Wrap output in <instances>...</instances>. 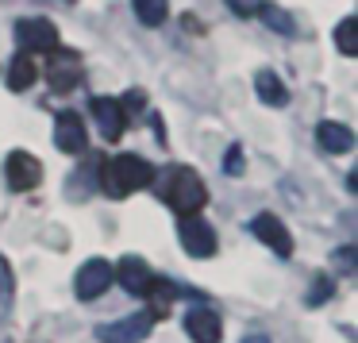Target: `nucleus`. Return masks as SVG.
<instances>
[{
    "label": "nucleus",
    "mask_w": 358,
    "mask_h": 343,
    "mask_svg": "<svg viewBox=\"0 0 358 343\" xmlns=\"http://www.w3.org/2000/svg\"><path fill=\"white\" fill-rule=\"evenodd\" d=\"M150 178H155V170L139 155H116L112 162H101V186L108 197H127L135 189L150 186Z\"/></svg>",
    "instance_id": "f257e3e1"
},
{
    "label": "nucleus",
    "mask_w": 358,
    "mask_h": 343,
    "mask_svg": "<svg viewBox=\"0 0 358 343\" xmlns=\"http://www.w3.org/2000/svg\"><path fill=\"white\" fill-rule=\"evenodd\" d=\"M166 204H170L181 220L196 216V212L208 204V186L201 181V174H196V170L178 166V170H173V178H170V189H166Z\"/></svg>",
    "instance_id": "f03ea898"
},
{
    "label": "nucleus",
    "mask_w": 358,
    "mask_h": 343,
    "mask_svg": "<svg viewBox=\"0 0 358 343\" xmlns=\"http://www.w3.org/2000/svg\"><path fill=\"white\" fill-rule=\"evenodd\" d=\"M47 81H50V93L66 97L78 89L81 81V55L70 47H55L50 50V62H47Z\"/></svg>",
    "instance_id": "7ed1b4c3"
},
{
    "label": "nucleus",
    "mask_w": 358,
    "mask_h": 343,
    "mask_svg": "<svg viewBox=\"0 0 358 343\" xmlns=\"http://www.w3.org/2000/svg\"><path fill=\"white\" fill-rule=\"evenodd\" d=\"M16 47L24 50V55H50V50L58 47V27L50 24V20H43V16H27V20H20L16 24Z\"/></svg>",
    "instance_id": "20e7f679"
},
{
    "label": "nucleus",
    "mask_w": 358,
    "mask_h": 343,
    "mask_svg": "<svg viewBox=\"0 0 358 343\" xmlns=\"http://www.w3.org/2000/svg\"><path fill=\"white\" fill-rule=\"evenodd\" d=\"M150 328H155L150 312H131V316L116 320V324H101L96 328V340L101 343H139Z\"/></svg>",
    "instance_id": "39448f33"
},
{
    "label": "nucleus",
    "mask_w": 358,
    "mask_h": 343,
    "mask_svg": "<svg viewBox=\"0 0 358 343\" xmlns=\"http://www.w3.org/2000/svg\"><path fill=\"white\" fill-rule=\"evenodd\" d=\"M178 239H181V247H185V255H193V258L216 255V232H212L201 216H185V220H181Z\"/></svg>",
    "instance_id": "423d86ee"
},
{
    "label": "nucleus",
    "mask_w": 358,
    "mask_h": 343,
    "mask_svg": "<svg viewBox=\"0 0 358 343\" xmlns=\"http://www.w3.org/2000/svg\"><path fill=\"white\" fill-rule=\"evenodd\" d=\"M4 178H8V186L16 189V193H27V189H35L43 181V166L35 155H27V150H12L8 162H4Z\"/></svg>",
    "instance_id": "0eeeda50"
},
{
    "label": "nucleus",
    "mask_w": 358,
    "mask_h": 343,
    "mask_svg": "<svg viewBox=\"0 0 358 343\" xmlns=\"http://www.w3.org/2000/svg\"><path fill=\"white\" fill-rule=\"evenodd\" d=\"M185 332L193 343H220L224 340V320L208 309V304H193L185 312Z\"/></svg>",
    "instance_id": "6e6552de"
},
{
    "label": "nucleus",
    "mask_w": 358,
    "mask_h": 343,
    "mask_svg": "<svg viewBox=\"0 0 358 343\" xmlns=\"http://www.w3.org/2000/svg\"><path fill=\"white\" fill-rule=\"evenodd\" d=\"M108 286H112V266L104 262V258H89V262H81L78 278H73V289H78L81 301H93V297H101Z\"/></svg>",
    "instance_id": "1a4fd4ad"
},
{
    "label": "nucleus",
    "mask_w": 358,
    "mask_h": 343,
    "mask_svg": "<svg viewBox=\"0 0 358 343\" xmlns=\"http://www.w3.org/2000/svg\"><path fill=\"white\" fill-rule=\"evenodd\" d=\"M55 143H58V150H66V155H85V147H89L85 120H81L78 112H58V120H55Z\"/></svg>",
    "instance_id": "9d476101"
},
{
    "label": "nucleus",
    "mask_w": 358,
    "mask_h": 343,
    "mask_svg": "<svg viewBox=\"0 0 358 343\" xmlns=\"http://www.w3.org/2000/svg\"><path fill=\"white\" fill-rule=\"evenodd\" d=\"M255 235L273 251V255H281V258L293 255V235L285 232V224H281L273 212H262V216H255Z\"/></svg>",
    "instance_id": "9b49d317"
},
{
    "label": "nucleus",
    "mask_w": 358,
    "mask_h": 343,
    "mask_svg": "<svg viewBox=\"0 0 358 343\" xmlns=\"http://www.w3.org/2000/svg\"><path fill=\"white\" fill-rule=\"evenodd\" d=\"M89 108H93V120H96V127H101L104 139H120V135H124L127 120H124V108H120L116 97H93Z\"/></svg>",
    "instance_id": "f8f14e48"
},
{
    "label": "nucleus",
    "mask_w": 358,
    "mask_h": 343,
    "mask_svg": "<svg viewBox=\"0 0 358 343\" xmlns=\"http://www.w3.org/2000/svg\"><path fill=\"white\" fill-rule=\"evenodd\" d=\"M178 297H189V293H181L170 278H150V286L143 289V301L150 304V320L166 316V312H170V304L178 301Z\"/></svg>",
    "instance_id": "ddd939ff"
},
{
    "label": "nucleus",
    "mask_w": 358,
    "mask_h": 343,
    "mask_svg": "<svg viewBox=\"0 0 358 343\" xmlns=\"http://www.w3.org/2000/svg\"><path fill=\"white\" fill-rule=\"evenodd\" d=\"M116 278H120V286H124L127 293L143 297V289L150 286V278H155V274L147 270V262H143V258L127 255V258H120V270H116Z\"/></svg>",
    "instance_id": "4468645a"
},
{
    "label": "nucleus",
    "mask_w": 358,
    "mask_h": 343,
    "mask_svg": "<svg viewBox=\"0 0 358 343\" xmlns=\"http://www.w3.org/2000/svg\"><path fill=\"white\" fill-rule=\"evenodd\" d=\"M316 139L324 150H331V155H347L350 147H355V132H350L347 124H335V120H324V124L316 127Z\"/></svg>",
    "instance_id": "2eb2a0df"
},
{
    "label": "nucleus",
    "mask_w": 358,
    "mask_h": 343,
    "mask_svg": "<svg viewBox=\"0 0 358 343\" xmlns=\"http://www.w3.org/2000/svg\"><path fill=\"white\" fill-rule=\"evenodd\" d=\"M255 93H258V101H266L270 108H281V104L289 101V93H285V85H281V78L278 74H270V70H262L255 78Z\"/></svg>",
    "instance_id": "dca6fc26"
},
{
    "label": "nucleus",
    "mask_w": 358,
    "mask_h": 343,
    "mask_svg": "<svg viewBox=\"0 0 358 343\" xmlns=\"http://www.w3.org/2000/svg\"><path fill=\"white\" fill-rule=\"evenodd\" d=\"M35 85V58L31 55H16L8 66V89L12 93H24Z\"/></svg>",
    "instance_id": "f3484780"
},
{
    "label": "nucleus",
    "mask_w": 358,
    "mask_h": 343,
    "mask_svg": "<svg viewBox=\"0 0 358 343\" xmlns=\"http://www.w3.org/2000/svg\"><path fill=\"white\" fill-rule=\"evenodd\" d=\"M135 16H139V24L147 27H158L166 20V8H170V0H131Z\"/></svg>",
    "instance_id": "a211bd4d"
},
{
    "label": "nucleus",
    "mask_w": 358,
    "mask_h": 343,
    "mask_svg": "<svg viewBox=\"0 0 358 343\" xmlns=\"http://www.w3.org/2000/svg\"><path fill=\"white\" fill-rule=\"evenodd\" d=\"M335 47H339L347 58L358 55V20L355 16H347L339 27H335Z\"/></svg>",
    "instance_id": "6ab92c4d"
},
{
    "label": "nucleus",
    "mask_w": 358,
    "mask_h": 343,
    "mask_svg": "<svg viewBox=\"0 0 358 343\" xmlns=\"http://www.w3.org/2000/svg\"><path fill=\"white\" fill-rule=\"evenodd\" d=\"M258 16H262L266 24L273 27V31H281V35H293V31H296V24L289 20V12H285V8H278V4H266V8L258 12Z\"/></svg>",
    "instance_id": "aec40b11"
},
{
    "label": "nucleus",
    "mask_w": 358,
    "mask_h": 343,
    "mask_svg": "<svg viewBox=\"0 0 358 343\" xmlns=\"http://www.w3.org/2000/svg\"><path fill=\"white\" fill-rule=\"evenodd\" d=\"M120 108H124V120H135V116H143V108H147V97H143L139 89H131L127 97H120Z\"/></svg>",
    "instance_id": "412c9836"
},
{
    "label": "nucleus",
    "mask_w": 358,
    "mask_h": 343,
    "mask_svg": "<svg viewBox=\"0 0 358 343\" xmlns=\"http://www.w3.org/2000/svg\"><path fill=\"white\" fill-rule=\"evenodd\" d=\"M12 304V270H8V262L0 258V312Z\"/></svg>",
    "instance_id": "4be33fe9"
},
{
    "label": "nucleus",
    "mask_w": 358,
    "mask_h": 343,
    "mask_svg": "<svg viewBox=\"0 0 358 343\" xmlns=\"http://www.w3.org/2000/svg\"><path fill=\"white\" fill-rule=\"evenodd\" d=\"M227 8H231L235 16H258V12L266 8V0H227Z\"/></svg>",
    "instance_id": "5701e85b"
},
{
    "label": "nucleus",
    "mask_w": 358,
    "mask_h": 343,
    "mask_svg": "<svg viewBox=\"0 0 358 343\" xmlns=\"http://www.w3.org/2000/svg\"><path fill=\"white\" fill-rule=\"evenodd\" d=\"M243 166H247V155H243V147H227V155H224V170L231 174H243Z\"/></svg>",
    "instance_id": "b1692460"
},
{
    "label": "nucleus",
    "mask_w": 358,
    "mask_h": 343,
    "mask_svg": "<svg viewBox=\"0 0 358 343\" xmlns=\"http://www.w3.org/2000/svg\"><path fill=\"white\" fill-rule=\"evenodd\" d=\"M331 289H335V281H331V278H316V281H312V293H308V304L327 301V297H331Z\"/></svg>",
    "instance_id": "393cba45"
},
{
    "label": "nucleus",
    "mask_w": 358,
    "mask_h": 343,
    "mask_svg": "<svg viewBox=\"0 0 358 343\" xmlns=\"http://www.w3.org/2000/svg\"><path fill=\"white\" fill-rule=\"evenodd\" d=\"M355 258H358V251H355V247H343V251H335V266H339L343 274H350V270H355Z\"/></svg>",
    "instance_id": "a878e982"
},
{
    "label": "nucleus",
    "mask_w": 358,
    "mask_h": 343,
    "mask_svg": "<svg viewBox=\"0 0 358 343\" xmlns=\"http://www.w3.org/2000/svg\"><path fill=\"white\" fill-rule=\"evenodd\" d=\"M243 343H270V340H266V335H247Z\"/></svg>",
    "instance_id": "bb28decb"
}]
</instances>
